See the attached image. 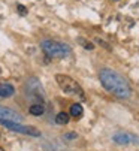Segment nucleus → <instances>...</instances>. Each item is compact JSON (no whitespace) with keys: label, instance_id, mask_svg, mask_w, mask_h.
Returning <instances> with one entry per match:
<instances>
[{"label":"nucleus","instance_id":"obj_2","mask_svg":"<svg viewBox=\"0 0 139 151\" xmlns=\"http://www.w3.org/2000/svg\"><path fill=\"white\" fill-rule=\"evenodd\" d=\"M42 51L53 58H64L71 54V47L63 44V42H57V40H51V39H46L40 44Z\"/></svg>","mask_w":139,"mask_h":151},{"label":"nucleus","instance_id":"obj_16","mask_svg":"<svg viewBox=\"0 0 139 151\" xmlns=\"http://www.w3.org/2000/svg\"><path fill=\"white\" fill-rule=\"evenodd\" d=\"M114 2H118V0H114Z\"/></svg>","mask_w":139,"mask_h":151},{"label":"nucleus","instance_id":"obj_12","mask_svg":"<svg viewBox=\"0 0 139 151\" xmlns=\"http://www.w3.org/2000/svg\"><path fill=\"white\" fill-rule=\"evenodd\" d=\"M96 42H97V44H99L100 47H103V48H106L108 51H112V48L109 47V44H108V42H105V40H102V39H99V37H96Z\"/></svg>","mask_w":139,"mask_h":151},{"label":"nucleus","instance_id":"obj_3","mask_svg":"<svg viewBox=\"0 0 139 151\" xmlns=\"http://www.w3.org/2000/svg\"><path fill=\"white\" fill-rule=\"evenodd\" d=\"M55 81H57V84H58V87H60L64 93L72 94V96H79L82 100L85 99V96H84V90L79 87V84H78L73 78L67 76V75H61V73H58V75H55Z\"/></svg>","mask_w":139,"mask_h":151},{"label":"nucleus","instance_id":"obj_5","mask_svg":"<svg viewBox=\"0 0 139 151\" xmlns=\"http://www.w3.org/2000/svg\"><path fill=\"white\" fill-rule=\"evenodd\" d=\"M112 141L118 145H130V144H135V145H139V138L132 135V133H126V132H120V133H115L112 136Z\"/></svg>","mask_w":139,"mask_h":151},{"label":"nucleus","instance_id":"obj_11","mask_svg":"<svg viewBox=\"0 0 139 151\" xmlns=\"http://www.w3.org/2000/svg\"><path fill=\"white\" fill-rule=\"evenodd\" d=\"M79 42H81V44H84L82 47L85 48V50H93V48H94V44H93V42H88V40H85V39H78Z\"/></svg>","mask_w":139,"mask_h":151},{"label":"nucleus","instance_id":"obj_14","mask_svg":"<svg viewBox=\"0 0 139 151\" xmlns=\"http://www.w3.org/2000/svg\"><path fill=\"white\" fill-rule=\"evenodd\" d=\"M18 12H19L21 15H26V14H27V11H26V8H24V6H21V5L18 6Z\"/></svg>","mask_w":139,"mask_h":151},{"label":"nucleus","instance_id":"obj_6","mask_svg":"<svg viewBox=\"0 0 139 151\" xmlns=\"http://www.w3.org/2000/svg\"><path fill=\"white\" fill-rule=\"evenodd\" d=\"M0 120H9V121H19L21 120V115L12 109H9V108H3L0 106Z\"/></svg>","mask_w":139,"mask_h":151},{"label":"nucleus","instance_id":"obj_15","mask_svg":"<svg viewBox=\"0 0 139 151\" xmlns=\"http://www.w3.org/2000/svg\"><path fill=\"white\" fill-rule=\"evenodd\" d=\"M0 151H5V150H3V148H2V147H0Z\"/></svg>","mask_w":139,"mask_h":151},{"label":"nucleus","instance_id":"obj_7","mask_svg":"<svg viewBox=\"0 0 139 151\" xmlns=\"http://www.w3.org/2000/svg\"><path fill=\"white\" fill-rule=\"evenodd\" d=\"M15 94V88L11 84H0V97H12Z\"/></svg>","mask_w":139,"mask_h":151},{"label":"nucleus","instance_id":"obj_9","mask_svg":"<svg viewBox=\"0 0 139 151\" xmlns=\"http://www.w3.org/2000/svg\"><path fill=\"white\" fill-rule=\"evenodd\" d=\"M82 112H84L82 105H79V103H73L71 106V109H69V114H71L72 117H76V118H79L82 115Z\"/></svg>","mask_w":139,"mask_h":151},{"label":"nucleus","instance_id":"obj_8","mask_svg":"<svg viewBox=\"0 0 139 151\" xmlns=\"http://www.w3.org/2000/svg\"><path fill=\"white\" fill-rule=\"evenodd\" d=\"M29 112H30L32 115L39 117V115H42V114L45 112V106L40 105V103H35V105H32V106L29 108Z\"/></svg>","mask_w":139,"mask_h":151},{"label":"nucleus","instance_id":"obj_13","mask_svg":"<svg viewBox=\"0 0 139 151\" xmlns=\"http://www.w3.org/2000/svg\"><path fill=\"white\" fill-rule=\"evenodd\" d=\"M63 138L64 139H76V133H66V135H63Z\"/></svg>","mask_w":139,"mask_h":151},{"label":"nucleus","instance_id":"obj_1","mask_svg":"<svg viewBox=\"0 0 139 151\" xmlns=\"http://www.w3.org/2000/svg\"><path fill=\"white\" fill-rule=\"evenodd\" d=\"M99 79H100V84L103 85V88L106 91H109L111 94H114L115 97L118 99H129L130 94H132V90L129 87L127 81L115 70L112 69H102L99 72Z\"/></svg>","mask_w":139,"mask_h":151},{"label":"nucleus","instance_id":"obj_4","mask_svg":"<svg viewBox=\"0 0 139 151\" xmlns=\"http://www.w3.org/2000/svg\"><path fill=\"white\" fill-rule=\"evenodd\" d=\"M0 124H3L5 127H8L9 130L17 132V133H22V135H29V136H40V132L35 127L30 126H21L17 121H9V120H0Z\"/></svg>","mask_w":139,"mask_h":151},{"label":"nucleus","instance_id":"obj_10","mask_svg":"<svg viewBox=\"0 0 139 151\" xmlns=\"http://www.w3.org/2000/svg\"><path fill=\"white\" fill-rule=\"evenodd\" d=\"M55 123L57 124H67L69 123V115L67 112H58L55 117Z\"/></svg>","mask_w":139,"mask_h":151}]
</instances>
